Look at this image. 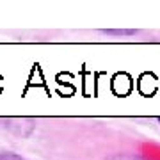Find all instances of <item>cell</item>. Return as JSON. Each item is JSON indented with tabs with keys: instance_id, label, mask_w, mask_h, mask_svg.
<instances>
[{
	"instance_id": "cell-1",
	"label": "cell",
	"mask_w": 160,
	"mask_h": 160,
	"mask_svg": "<svg viewBox=\"0 0 160 160\" xmlns=\"http://www.w3.org/2000/svg\"><path fill=\"white\" fill-rule=\"evenodd\" d=\"M107 160H149L146 157H141L137 153H116L112 157H109Z\"/></svg>"
},
{
	"instance_id": "cell-2",
	"label": "cell",
	"mask_w": 160,
	"mask_h": 160,
	"mask_svg": "<svg viewBox=\"0 0 160 160\" xmlns=\"http://www.w3.org/2000/svg\"><path fill=\"white\" fill-rule=\"evenodd\" d=\"M102 32L107 36H135L137 34L135 29H105Z\"/></svg>"
},
{
	"instance_id": "cell-3",
	"label": "cell",
	"mask_w": 160,
	"mask_h": 160,
	"mask_svg": "<svg viewBox=\"0 0 160 160\" xmlns=\"http://www.w3.org/2000/svg\"><path fill=\"white\" fill-rule=\"evenodd\" d=\"M0 160H27L16 153H0Z\"/></svg>"
},
{
	"instance_id": "cell-4",
	"label": "cell",
	"mask_w": 160,
	"mask_h": 160,
	"mask_svg": "<svg viewBox=\"0 0 160 160\" xmlns=\"http://www.w3.org/2000/svg\"><path fill=\"white\" fill-rule=\"evenodd\" d=\"M158 123H160V118H158Z\"/></svg>"
}]
</instances>
